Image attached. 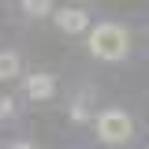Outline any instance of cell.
I'll list each match as a JSON object with an SVG mask.
<instances>
[{"label": "cell", "instance_id": "6da1fadb", "mask_svg": "<svg viewBox=\"0 0 149 149\" xmlns=\"http://www.w3.org/2000/svg\"><path fill=\"white\" fill-rule=\"evenodd\" d=\"M130 49V37L127 30L119 26V22H97L90 30V52L97 60H104V63H116V60H123Z\"/></svg>", "mask_w": 149, "mask_h": 149}, {"label": "cell", "instance_id": "7a4b0ae2", "mask_svg": "<svg viewBox=\"0 0 149 149\" xmlns=\"http://www.w3.org/2000/svg\"><path fill=\"white\" fill-rule=\"evenodd\" d=\"M130 134H134V119L123 108H104L97 116V138L108 142V146H123Z\"/></svg>", "mask_w": 149, "mask_h": 149}, {"label": "cell", "instance_id": "3957f363", "mask_svg": "<svg viewBox=\"0 0 149 149\" xmlns=\"http://www.w3.org/2000/svg\"><path fill=\"white\" fill-rule=\"evenodd\" d=\"M52 19H56V26H60L63 34H82V30H90V15H86L82 8H60Z\"/></svg>", "mask_w": 149, "mask_h": 149}, {"label": "cell", "instance_id": "277c9868", "mask_svg": "<svg viewBox=\"0 0 149 149\" xmlns=\"http://www.w3.org/2000/svg\"><path fill=\"white\" fill-rule=\"evenodd\" d=\"M52 93H56L52 74H26V97L30 101H49Z\"/></svg>", "mask_w": 149, "mask_h": 149}, {"label": "cell", "instance_id": "5b68a950", "mask_svg": "<svg viewBox=\"0 0 149 149\" xmlns=\"http://www.w3.org/2000/svg\"><path fill=\"white\" fill-rule=\"evenodd\" d=\"M19 74V56L15 52H0V78L8 82V78H15Z\"/></svg>", "mask_w": 149, "mask_h": 149}, {"label": "cell", "instance_id": "8992f818", "mask_svg": "<svg viewBox=\"0 0 149 149\" xmlns=\"http://www.w3.org/2000/svg\"><path fill=\"white\" fill-rule=\"evenodd\" d=\"M22 11L41 19V15H52V4H49V0H22Z\"/></svg>", "mask_w": 149, "mask_h": 149}, {"label": "cell", "instance_id": "52a82bcc", "mask_svg": "<svg viewBox=\"0 0 149 149\" xmlns=\"http://www.w3.org/2000/svg\"><path fill=\"white\" fill-rule=\"evenodd\" d=\"M11 112H15V101H11V97H0V119L11 116Z\"/></svg>", "mask_w": 149, "mask_h": 149}, {"label": "cell", "instance_id": "ba28073f", "mask_svg": "<svg viewBox=\"0 0 149 149\" xmlns=\"http://www.w3.org/2000/svg\"><path fill=\"white\" fill-rule=\"evenodd\" d=\"M71 119H74V123H82V119H86V108H82V104H74V108H71Z\"/></svg>", "mask_w": 149, "mask_h": 149}, {"label": "cell", "instance_id": "9c48e42d", "mask_svg": "<svg viewBox=\"0 0 149 149\" xmlns=\"http://www.w3.org/2000/svg\"><path fill=\"white\" fill-rule=\"evenodd\" d=\"M8 149H34V146H30V142H11Z\"/></svg>", "mask_w": 149, "mask_h": 149}]
</instances>
